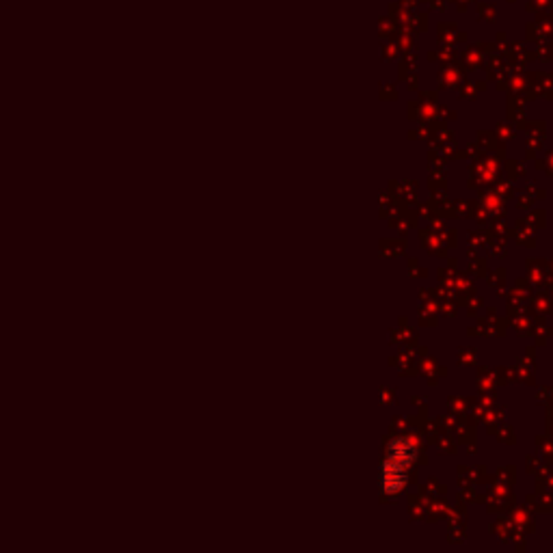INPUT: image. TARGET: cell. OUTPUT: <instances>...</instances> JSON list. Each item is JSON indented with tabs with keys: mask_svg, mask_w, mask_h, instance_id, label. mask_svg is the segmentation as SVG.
<instances>
[{
	"mask_svg": "<svg viewBox=\"0 0 553 553\" xmlns=\"http://www.w3.org/2000/svg\"><path fill=\"white\" fill-rule=\"evenodd\" d=\"M415 459V447L406 441L400 439L391 445L389 456L383 465V488L387 493H398L404 486L406 480V469Z\"/></svg>",
	"mask_w": 553,
	"mask_h": 553,
	"instance_id": "cell-1",
	"label": "cell"
}]
</instances>
